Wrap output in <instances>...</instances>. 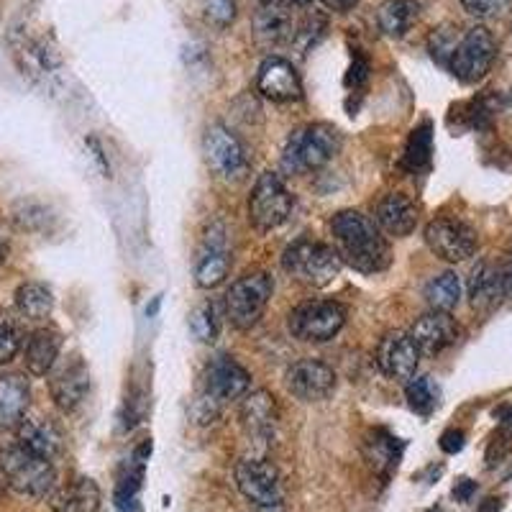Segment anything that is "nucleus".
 Masks as SVG:
<instances>
[{"label": "nucleus", "instance_id": "f257e3e1", "mask_svg": "<svg viewBox=\"0 0 512 512\" xmlns=\"http://www.w3.org/2000/svg\"><path fill=\"white\" fill-rule=\"evenodd\" d=\"M333 249L341 262L361 274H379L390 269L392 249L374 218L359 210H341L331 218Z\"/></svg>", "mask_w": 512, "mask_h": 512}, {"label": "nucleus", "instance_id": "f03ea898", "mask_svg": "<svg viewBox=\"0 0 512 512\" xmlns=\"http://www.w3.org/2000/svg\"><path fill=\"white\" fill-rule=\"evenodd\" d=\"M251 387V374L241 367L233 356H216L205 367L203 387H200L198 397L192 400L190 415L198 425L216 423L221 415L223 405L231 400H241Z\"/></svg>", "mask_w": 512, "mask_h": 512}, {"label": "nucleus", "instance_id": "7ed1b4c3", "mask_svg": "<svg viewBox=\"0 0 512 512\" xmlns=\"http://www.w3.org/2000/svg\"><path fill=\"white\" fill-rule=\"evenodd\" d=\"M344 146L341 131L331 123H310L297 128L282 149V172L285 175H308L323 169Z\"/></svg>", "mask_w": 512, "mask_h": 512}, {"label": "nucleus", "instance_id": "20e7f679", "mask_svg": "<svg viewBox=\"0 0 512 512\" xmlns=\"http://www.w3.org/2000/svg\"><path fill=\"white\" fill-rule=\"evenodd\" d=\"M341 256L328 244L310 239H297L282 254V269L292 280L308 287H328L341 274Z\"/></svg>", "mask_w": 512, "mask_h": 512}, {"label": "nucleus", "instance_id": "39448f33", "mask_svg": "<svg viewBox=\"0 0 512 512\" xmlns=\"http://www.w3.org/2000/svg\"><path fill=\"white\" fill-rule=\"evenodd\" d=\"M0 474L11 489L26 497H47L54 492L57 472L49 459L31 454L26 448L8 446L0 451Z\"/></svg>", "mask_w": 512, "mask_h": 512}, {"label": "nucleus", "instance_id": "423d86ee", "mask_svg": "<svg viewBox=\"0 0 512 512\" xmlns=\"http://www.w3.org/2000/svg\"><path fill=\"white\" fill-rule=\"evenodd\" d=\"M274 292V280L267 272H249L233 282L226 292V318L233 328L251 331L262 320Z\"/></svg>", "mask_w": 512, "mask_h": 512}, {"label": "nucleus", "instance_id": "0eeeda50", "mask_svg": "<svg viewBox=\"0 0 512 512\" xmlns=\"http://www.w3.org/2000/svg\"><path fill=\"white\" fill-rule=\"evenodd\" d=\"M236 487L254 512H285V492L277 466L267 459H244L236 464Z\"/></svg>", "mask_w": 512, "mask_h": 512}, {"label": "nucleus", "instance_id": "6e6552de", "mask_svg": "<svg viewBox=\"0 0 512 512\" xmlns=\"http://www.w3.org/2000/svg\"><path fill=\"white\" fill-rule=\"evenodd\" d=\"M295 208V198L277 172H262L249 195V221L256 231L269 233L287 223Z\"/></svg>", "mask_w": 512, "mask_h": 512}, {"label": "nucleus", "instance_id": "1a4fd4ad", "mask_svg": "<svg viewBox=\"0 0 512 512\" xmlns=\"http://www.w3.org/2000/svg\"><path fill=\"white\" fill-rule=\"evenodd\" d=\"M287 326L305 344H326L346 326V308L338 300H308L292 310Z\"/></svg>", "mask_w": 512, "mask_h": 512}, {"label": "nucleus", "instance_id": "9d476101", "mask_svg": "<svg viewBox=\"0 0 512 512\" xmlns=\"http://www.w3.org/2000/svg\"><path fill=\"white\" fill-rule=\"evenodd\" d=\"M497 59V41L492 31L484 26H474L466 34H461L459 44H456L448 70L454 72V77L464 85H474V82L484 80L487 72L492 70V64Z\"/></svg>", "mask_w": 512, "mask_h": 512}, {"label": "nucleus", "instance_id": "9b49d317", "mask_svg": "<svg viewBox=\"0 0 512 512\" xmlns=\"http://www.w3.org/2000/svg\"><path fill=\"white\" fill-rule=\"evenodd\" d=\"M203 154L210 172L221 180L241 182L249 175V159H246L244 144L223 123L208 126L203 136Z\"/></svg>", "mask_w": 512, "mask_h": 512}, {"label": "nucleus", "instance_id": "f8f14e48", "mask_svg": "<svg viewBox=\"0 0 512 512\" xmlns=\"http://www.w3.org/2000/svg\"><path fill=\"white\" fill-rule=\"evenodd\" d=\"M425 244L438 259L451 264L466 262L469 256L477 254L479 236L469 223L459 221V218H436L425 226Z\"/></svg>", "mask_w": 512, "mask_h": 512}, {"label": "nucleus", "instance_id": "ddd939ff", "mask_svg": "<svg viewBox=\"0 0 512 512\" xmlns=\"http://www.w3.org/2000/svg\"><path fill=\"white\" fill-rule=\"evenodd\" d=\"M49 395L62 413H75L82 402L88 400L90 372L80 356H70L47 374Z\"/></svg>", "mask_w": 512, "mask_h": 512}, {"label": "nucleus", "instance_id": "4468645a", "mask_svg": "<svg viewBox=\"0 0 512 512\" xmlns=\"http://www.w3.org/2000/svg\"><path fill=\"white\" fill-rule=\"evenodd\" d=\"M285 384L292 397L303 402H323L336 392V372L326 361L300 359L285 374Z\"/></svg>", "mask_w": 512, "mask_h": 512}, {"label": "nucleus", "instance_id": "2eb2a0df", "mask_svg": "<svg viewBox=\"0 0 512 512\" xmlns=\"http://www.w3.org/2000/svg\"><path fill=\"white\" fill-rule=\"evenodd\" d=\"M420 349L415 346L413 336L405 331L384 333L377 346V364L384 374L397 382H410L418 372Z\"/></svg>", "mask_w": 512, "mask_h": 512}, {"label": "nucleus", "instance_id": "dca6fc26", "mask_svg": "<svg viewBox=\"0 0 512 512\" xmlns=\"http://www.w3.org/2000/svg\"><path fill=\"white\" fill-rule=\"evenodd\" d=\"M228 272H231V251L226 244V228L216 223L205 236L195 259V282L205 290H213L226 282Z\"/></svg>", "mask_w": 512, "mask_h": 512}, {"label": "nucleus", "instance_id": "f3484780", "mask_svg": "<svg viewBox=\"0 0 512 512\" xmlns=\"http://www.w3.org/2000/svg\"><path fill=\"white\" fill-rule=\"evenodd\" d=\"M408 333L413 336V341H415V346L420 349V354L438 356L441 351L451 349V346L459 341L461 326L456 323V318L451 313H443V310H431V313L420 315Z\"/></svg>", "mask_w": 512, "mask_h": 512}, {"label": "nucleus", "instance_id": "a211bd4d", "mask_svg": "<svg viewBox=\"0 0 512 512\" xmlns=\"http://www.w3.org/2000/svg\"><path fill=\"white\" fill-rule=\"evenodd\" d=\"M256 90L272 103H292L303 98V82L300 75L285 57H269L259 67L256 75Z\"/></svg>", "mask_w": 512, "mask_h": 512}, {"label": "nucleus", "instance_id": "6ab92c4d", "mask_svg": "<svg viewBox=\"0 0 512 512\" xmlns=\"http://www.w3.org/2000/svg\"><path fill=\"white\" fill-rule=\"evenodd\" d=\"M374 223L392 239H405L418 226V208L405 192H387L374 208Z\"/></svg>", "mask_w": 512, "mask_h": 512}, {"label": "nucleus", "instance_id": "aec40b11", "mask_svg": "<svg viewBox=\"0 0 512 512\" xmlns=\"http://www.w3.org/2000/svg\"><path fill=\"white\" fill-rule=\"evenodd\" d=\"M241 425L244 431L249 433L256 441H269L274 436V428L280 423V408H277V400L274 395H269L267 390L246 392L244 400H241Z\"/></svg>", "mask_w": 512, "mask_h": 512}, {"label": "nucleus", "instance_id": "412c9836", "mask_svg": "<svg viewBox=\"0 0 512 512\" xmlns=\"http://www.w3.org/2000/svg\"><path fill=\"white\" fill-rule=\"evenodd\" d=\"M16 443L41 459L54 461L64 448L62 431L49 418H24L16 428Z\"/></svg>", "mask_w": 512, "mask_h": 512}, {"label": "nucleus", "instance_id": "4be33fe9", "mask_svg": "<svg viewBox=\"0 0 512 512\" xmlns=\"http://www.w3.org/2000/svg\"><path fill=\"white\" fill-rule=\"evenodd\" d=\"M254 34L256 39L267 44V47H277L285 41H295L297 26L292 18L290 8L280 0H267L259 13L254 16Z\"/></svg>", "mask_w": 512, "mask_h": 512}, {"label": "nucleus", "instance_id": "5701e85b", "mask_svg": "<svg viewBox=\"0 0 512 512\" xmlns=\"http://www.w3.org/2000/svg\"><path fill=\"white\" fill-rule=\"evenodd\" d=\"M62 333L57 328H36L24 341V364L34 377H47L62 354Z\"/></svg>", "mask_w": 512, "mask_h": 512}, {"label": "nucleus", "instance_id": "b1692460", "mask_svg": "<svg viewBox=\"0 0 512 512\" xmlns=\"http://www.w3.org/2000/svg\"><path fill=\"white\" fill-rule=\"evenodd\" d=\"M31 402L29 379L24 374H3L0 377V428H18L26 418Z\"/></svg>", "mask_w": 512, "mask_h": 512}, {"label": "nucleus", "instance_id": "393cba45", "mask_svg": "<svg viewBox=\"0 0 512 512\" xmlns=\"http://www.w3.org/2000/svg\"><path fill=\"white\" fill-rule=\"evenodd\" d=\"M505 297V280H502V267L482 262L469 277V300L472 308L479 313H489L502 303Z\"/></svg>", "mask_w": 512, "mask_h": 512}, {"label": "nucleus", "instance_id": "a878e982", "mask_svg": "<svg viewBox=\"0 0 512 512\" xmlns=\"http://www.w3.org/2000/svg\"><path fill=\"white\" fill-rule=\"evenodd\" d=\"M420 18V0H384L377 11V24L384 36L400 39Z\"/></svg>", "mask_w": 512, "mask_h": 512}, {"label": "nucleus", "instance_id": "bb28decb", "mask_svg": "<svg viewBox=\"0 0 512 512\" xmlns=\"http://www.w3.org/2000/svg\"><path fill=\"white\" fill-rule=\"evenodd\" d=\"M52 507L54 512H98L100 487L88 477L75 479L52 497Z\"/></svg>", "mask_w": 512, "mask_h": 512}, {"label": "nucleus", "instance_id": "cd10ccee", "mask_svg": "<svg viewBox=\"0 0 512 512\" xmlns=\"http://www.w3.org/2000/svg\"><path fill=\"white\" fill-rule=\"evenodd\" d=\"M364 454H367L369 464L374 466V472H379L382 477H390L397 464H400L402 443L390 431L374 428V431H369L367 441H364Z\"/></svg>", "mask_w": 512, "mask_h": 512}, {"label": "nucleus", "instance_id": "c85d7f7f", "mask_svg": "<svg viewBox=\"0 0 512 512\" xmlns=\"http://www.w3.org/2000/svg\"><path fill=\"white\" fill-rule=\"evenodd\" d=\"M433 154V128L431 123H420L410 131L408 146H405V154H402L400 167L410 175H418L423 169H428Z\"/></svg>", "mask_w": 512, "mask_h": 512}, {"label": "nucleus", "instance_id": "c756f323", "mask_svg": "<svg viewBox=\"0 0 512 512\" xmlns=\"http://www.w3.org/2000/svg\"><path fill=\"white\" fill-rule=\"evenodd\" d=\"M16 308L26 320H44L52 315L54 295L41 282H24L16 290Z\"/></svg>", "mask_w": 512, "mask_h": 512}, {"label": "nucleus", "instance_id": "7c9ffc66", "mask_svg": "<svg viewBox=\"0 0 512 512\" xmlns=\"http://www.w3.org/2000/svg\"><path fill=\"white\" fill-rule=\"evenodd\" d=\"M152 451V443H144L134 454V459L126 464V474L118 479L116 487V507L121 512H131L136 507V497L141 489V477H144V456Z\"/></svg>", "mask_w": 512, "mask_h": 512}, {"label": "nucleus", "instance_id": "2f4dec72", "mask_svg": "<svg viewBox=\"0 0 512 512\" xmlns=\"http://www.w3.org/2000/svg\"><path fill=\"white\" fill-rule=\"evenodd\" d=\"M425 300H428V305H431L433 310L451 313L461 300V280L454 272L436 274V277L425 285Z\"/></svg>", "mask_w": 512, "mask_h": 512}, {"label": "nucleus", "instance_id": "473e14b6", "mask_svg": "<svg viewBox=\"0 0 512 512\" xmlns=\"http://www.w3.org/2000/svg\"><path fill=\"white\" fill-rule=\"evenodd\" d=\"M405 395H408V405L418 415H431L438 405V392L433 387L431 377H413L405 387Z\"/></svg>", "mask_w": 512, "mask_h": 512}, {"label": "nucleus", "instance_id": "72a5a7b5", "mask_svg": "<svg viewBox=\"0 0 512 512\" xmlns=\"http://www.w3.org/2000/svg\"><path fill=\"white\" fill-rule=\"evenodd\" d=\"M190 331L192 336L203 341V344H213L218 338V313L213 303H203L190 313Z\"/></svg>", "mask_w": 512, "mask_h": 512}, {"label": "nucleus", "instance_id": "f704fd0d", "mask_svg": "<svg viewBox=\"0 0 512 512\" xmlns=\"http://www.w3.org/2000/svg\"><path fill=\"white\" fill-rule=\"evenodd\" d=\"M21 344H24V336H21L16 318H11L8 310L0 308V364H8L21 351Z\"/></svg>", "mask_w": 512, "mask_h": 512}, {"label": "nucleus", "instance_id": "c9c22d12", "mask_svg": "<svg viewBox=\"0 0 512 512\" xmlns=\"http://www.w3.org/2000/svg\"><path fill=\"white\" fill-rule=\"evenodd\" d=\"M461 36L456 34L451 26H443V29L433 31L431 34V41H428V47H431V54L436 62H441L443 67H448V62H451V54H454L456 44H459Z\"/></svg>", "mask_w": 512, "mask_h": 512}, {"label": "nucleus", "instance_id": "e433bc0d", "mask_svg": "<svg viewBox=\"0 0 512 512\" xmlns=\"http://www.w3.org/2000/svg\"><path fill=\"white\" fill-rule=\"evenodd\" d=\"M205 18L218 29H226L236 18V0H205Z\"/></svg>", "mask_w": 512, "mask_h": 512}, {"label": "nucleus", "instance_id": "4c0bfd02", "mask_svg": "<svg viewBox=\"0 0 512 512\" xmlns=\"http://www.w3.org/2000/svg\"><path fill=\"white\" fill-rule=\"evenodd\" d=\"M461 6L477 18H497L510 11L512 0H461Z\"/></svg>", "mask_w": 512, "mask_h": 512}, {"label": "nucleus", "instance_id": "58836bf2", "mask_svg": "<svg viewBox=\"0 0 512 512\" xmlns=\"http://www.w3.org/2000/svg\"><path fill=\"white\" fill-rule=\"evenodd\" d=\"M367 77H369V64H367V59H364V57H356L354 64H351L349 77H346V85L356 90V88H361L364 82H367Z\"/></svg>", "mask_w": 512, "mask_h": 512}, {"label": "nucleus", "instance_id": "ea45409f", "mask_svg": "<svg viewBox=\"0 0 512 512\" xmlns=\"http://www.w3.org/2000/svg\"><path fill=\"white\" fill-rule=\"evenodd\" d=\"M464 431H456V428H451V431H446L441 436V448L446 451V454H459L461 448H464Z\"/></svg>", "mask_w": 512, "mask_h": 512}, {"label": "nucleus", "instance_id": "a19ab883", "mask_svg": "<svg viewBox=\"0 0 512 512\" xmlns=\"http://www.w3.org/2000/svg\"><path fill=\"white\" fill-rule=\"evenodd\" d=\"M474 489H477V484H474L472 479H459V484L454 487V497H456V500L466 502L469 497L474 495Z\"/></svg>", "mask_w": 512, "mask_h": 512}, {"label": "nucleus", "instance_id": "79ce46f5", "mask_svg": "<svg viewBox=\"0 0 512 512\" xmlns=\"http://www.w3.org/2000/svg\"><path fill=\"white\" fill-rule=\"evenodd\" d=\"M320 3H323V8H328V11L333 13H346L351 11L359 0H320Z\"/></svg>", "mask_w": 512, "mask_h": 512}, {"label": "nucleus", "instance_id": "37998d69", "mask_svg": "<svg viewBox=\"0 0 512 512\" xmlns=\"http://www.w3.org/2000/svg\"><path fill=\"white\" fill-rule=\"evenodd\" d=\"M88 144L93 146V157L98 159V164H100V169H103V172H105V177H111V164H108V159H105V154H103V146H100L98 141H95V139H90Z\"/></svg>", "mask_w": 512, "mask_h": 512}, {"label": "nucleus", "instance_id": "c03bdc74", "mask_svg": "<svg viewBox=\"0 0 512 512\" xmlns=\"http://www.w3.org/2000/svg\"><path fill=\"white\" fill-rule=\"evenodd\" d=\"M495 418L505 425L507 431H512V402L510 405H502L500 410H495Z\"/></svg>", "mask_w": 512, "mask_h": 512}, {"label": "nucleus", "instance_id": "a18cd8bd", "mask_svg": "<svg viewBox=\"0 0 512 512\" xmlns=\"http://www.w3.org/2000/svg\"><path fill=\"white\" fill-rule=\"evenodd\" d=\"M502 280H505V297L512 300V259L502 267Z\"/></svg>", "mask_w": 512, "mask_h": 512}, {"label": "nucleus", "instance_id": "49530a36", "mask_svg": "<svg viewBox=\"0 0 512 512\" xmlns=\"http://www.w3.org/2000/svg\"><path fill=\"white\" fill-rule=\"evenodd\" d=\"M6 256H8V236L6 231L0 228V264L6 262Z\"/></svg>", "mask_w": 512, "mask_h": 512}, {"label": "nucleus", "instance_id": "de8ad7c7", "mask_svg": "<svg viewBox=\"0 0 512 512\" xmlns=\"http://www.w3.org/2000/svg\"><path fill=\"white\" fill-rule=\"evenodd\" d=\"M292 3H297V6H305V3H310V0H292Z\"/></svg>", "mask_w": 512, "mask_h": 512}]
</instances>
